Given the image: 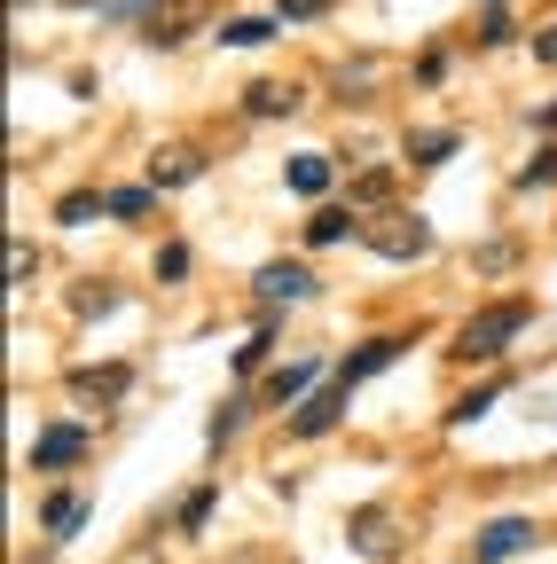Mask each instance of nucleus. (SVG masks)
<instances>
[{
	"label": "nucleus",
	"instance_id": "obj_1",
	"mask_svg": "<svg viewBox=\"0 0 557 564\" xmlns=\"http://www.w3.org/2000/svg\"><path fill=\"white\" fill-rule=\"evenodd\" d=\"M534 322V299H495V306H479L463 329H456V361H503L511 337Z\"/></svg>",
	"mask_w": 557,
	"mask_h": 564
},
{
	"label": "nucleus",
	"instance_id": "obj_2",
	"mask_svg": "<svg viewBox=\"0 0 557 564\" xmlns=\"http://www.w3.org/2000/svg\"><path fill=\"white\" fill-rule=\"evenodd\" d=\"M362 243L377 251V259H425L432 251V220H416V212H369L362 220Z\"/></svg>",
	"mask_w": 557,
	"mask_h": 564
},
{
	"label": "nucleus",
	"instance_id": "obj_3",
	"mask_svg": "<svg viewBox=\"0 0 557 564\" xmlns=\"http://www.w3.org/2000/svg\"><path fill=\"white\" fill-rule=\"evenodd\" d=\"M345 549H354V556H369V564H393V549H400V518H393L385 502L354 510V518H345Z\"/></svg>",
	"mask_w": 557,
	"mask_h": 564
},
{
	"label": "nucleus",
	"instance_id": "obj_4",
	"mask_svg": "<svg viewBox=\"0 0 557 564\" xmlns=\"http://www.w3.org/2000/svg\"><path fill=\"white\" fill-rule=\"evenodd\" d=\"M542 541V525L534 518H486L479 525V541H471V564H503V556H526Z\"/></svg>",
	"mask_w": 557,
	"mask_h": 564
},
{
	"label": "nucleus",
	"instance_id": "obj_5",
	"mask_svg": "<svg viewBox=\"0 0 557 564\" xmlns=\"http://www.w3.org/2000/svg\"><path fill=\"white\" fill-rule=\"evenodd\" d=\"M251 291H259V306H299V299H314V274L299 259H267L251 274Z\"/></svg>",
	"mask_w": 557,
	"mask_h": 564
},
{
	"label": "nucleus",
	"instance_id": "obj_6",
	"mask_svg": "<svg viewBox=\"0 0 557 564\" xmlns=\"http://www.w3.org/2000/svg\"><path fill=\"white\" fill-rule=\"evenodd\" d=\"M345 392H354V384H345V377H330V384H322L314 400H299V415H291V432H299V440H322L330 423L345 415Z\"/></svg>",
	"mask_w": 557,
	"mask_h": 564
},
{
	"label": "nucleus",
	"instance_id": "obj_7",
	"mask_svg": "<svg viewBox=\"0 0 557 564\" xmlns=\"http://www.w3.org/2000/svg\"><path fill=\"white\" fill-rule=\"evenodd\" d=\"M63 463H87V432L79 423H47L32 440V470H63Z\"/></svg>",
	"mask_w": 557,
	"mask_h": 564
},
{
	"label": "nucleus",
	"instance_id": "obj_8",
	"mask_svg": "<svg viewBox=\"0 0 557 564\" xmlns=\"http://www.w3.org/2000/svg\"><path fill=\"white\" fill-rule=\"evenodd\" d=\"M63 384H72V400H87V408H95V400H118V392L133 384V369H126V361H103V369L87 361V369L63 377Z\"/></svg>",
	"mask_w": 557,
	"mask_h": 564
},
{
	"label": "nucleus",
	"instance_id": "obj_9",
	"mask_svg": "<svg viewBox=\"0 0 557 564\" xmlns=\"http://www.w3.org/2000/svg\"><path fill=\"white\" fill-rule=\"evenodd\" d=\"M400 352H408V337H369L362 352H345V361H338V377H345V384H362V377H377V369H393V361H400Z\"/></svg>",
	"mask_w": 557,
	"mask_h": 564
},
{
	"label": "nucleus",
	"instance_id": "obj_10",
	"mask_svg": "<svg viewBox=\"0 0 557 564\" xmlns=\"http://www.w3.org/2000/svg\"><path fill=\"white\" fill-rule=\"evenodd\" d=\"M307 102V87H291V79H259V87H244V110L251 118H291Z\"/></svg>",
	"mask_w": 557,
	"mask_h": 564
},
{
	"label": "nucleus",
	"instance_id": "obj_11",
	"mask_svg": "<svg viewBox=\"0 0 557 564\" xmlns=\"http://www.w3.org/2000/svg\"><path fill=\"white\" fill-rule=\"evenodd\" d=\"M314 392H322V361H291V369H275V377H267V400H275V408L314 400Z\"/></svg>",
	"mask_w": 557,
	"mask_h": 564
},
{
	"label": "nucleus",
	"instance_id": "obj_12",
	"mask_svg": "<svg viewBox=\"0 0 557 564\" xmlns=\"http://www.w3.org/2000/svg\"><path fill=\"white\" fill-rule=\"evenodd\" d=\"M189 24H204V0H173V9H158L142 40H150V47H181V40H189Z\"/></svg>",
	"mask_w": 557,
	"mask_h": 564
},
{
	"label": "nucleus",
	"instance_id": "obj_13",
	"mask_svg": "<svg viewBox=\"0 0 557 564\" xmlns=\"http://www.w3.org/2000/svg\"><path fill=\"white\" fill-rule=\"evenodd\" d=\"M463 150V133L456 126H425V133H408V165H448Z\"/></svg>",
	"mask_w": 557,
	"mask_h": 564
},
{
	"label": "nucleus",
	"instance_id": "obj_14",
	"mask_svg": "<svg viewBox=\"0 0 557 564\" xmlns=\"http://www.w3.org/2000/svg\"><path fill=\"white\" fill-rule=\"evenodd\" d=\"M196 173H204L196 150H158V158H150V181H158V188H181V181H196Z\"/></svg>",
	"mask_w": 557,
	"mask_h": 564
},
{
	"label": "nucleus",
	"instance_id": "obj_15",
	"mask_svg": "<svg viewBox=\"0 0 557 564\" xmlns=\"http://www.w3.org/2000/svg\"><path fill=\"white\" fill-rule=\"evenodd\" d=\"M79 518H87V494H47V502H40V525H47L55 541H63V533H72Z\"/></svg>",
	"mask_w": 557,
	"mask_h": 564
},
{
	"label": "nucleus",
	"instance_id": "obj_16",
	"mask_svg": "<svg viewBox=\"0 0 557 564\" xmlns=\"http://www.w3.org/2000/svg\"><path fill=\"white\" fill-rule=\"evenodd\" d=\"M354 220H362V212H338V204H322L314 220H307V243H314V251H322V243H345V228H354Z\"/></svg>",
	"mask_w": 557,
	"mask_h": 564
},
{
	"label": "nucleus",
	"instance_id": "obj_17",
	"mask_svg": "<svg viewBox=\"0 0 557 564\" xmlns=\"http://www.w3.org/2000/svg\"><path fill=\"white\" fill-rule=\"evenodd\" d=\"M275 40V17H228L221 24V47H267Z\"/></svg>",
	"mask_w": 557,
	"mask_h": 564
},
{
	"label": "nucleus",
	"instance_id": "obj_18",
	"mask_svg": "<svg viewBox=\"0 0 557 564\" xmlns=\"http://www.w3.org/2000/svg\"><path fill=\"white\" fill-rule=\"evenodd\" d=\"M283 181H291L299 196H322V188H330V158H291V165H283Z\"/></svg>",
	"mask_w": 557,
	"mask_h": 564
},
{
	"label": "nucleus",
	"instance_id": "obj_19",
	"mask_svg": "<svg viewBox=\"0 0 557 564\" xmlns=\"http://www.w3.org/2000/svg\"><path fill=\"white\" fill-rule=\"evenodd\" d=\"M95 212H110V204H103L95 188H72V196H63V204H55V220H63V228H87V220H95Z\"/></svg>",
	"mask_w": 557,
	"mask_h": 564
},
{
	"label": "nucleus",
	"instance_id": "obj_20",
	"mask_svg": "<svg viewBox=\"0 0 557 564\" xmlns=\"http://www.w3.org/2000/svg\"><path fill=\"white\" fill-rule=\"evenodd\" d=\"M354 212H393V173H362L354 181Z\"/></svg>",
	"mask_w": 557,
	"mask_h": 564
},
{
	"label": "nucleus",
	"instance_id": "obj_21",
	"mask_svg": "<svg viewBox=\"0 0 557 564\" xmlns=\"http://www.w3.org/2000/svg\"><path fill=\"white\" fill-rule=\"evenodd\" d=\"M213 502H221V486H196L189 502H181V518H173V525H181V533H204V518H213Z\"/></svg>",
	"mask_w": 557,
	"mask_h": 564
},
{
	"label": "nucleus",
	"instance_id": "obj_22",
	"mask_svg": "<svg viewBox=\"0 0 557 564\" xmlns=\"http://www.w3.org/2000/svg\"><path fill=\"white\" fill-rule=\"evenodd\" d=\"M103 204H110V220H142V212H150V188H110Z\"/></svg>",
	"mask_w": 557,
	"mask_h": 564
},
{
	"label": "nucleus",
	"instance_id": "obj_23",
	"mask_svg": "<svg viewBox=\"0 0 557 564\" xmlns=\"http://www.w3.org/2000/svg\"><path fill=\"white\" fill-rule=\"evenodd\" d=\"M110 306H118L110 282H103V291H95V282H87V291H72V314H87V322H95V314H110Z\"/></svg>",
	"mask_w": 557,
	"mask_h": 564
},
{
	"label": "nucleus",
	"instance_id": "obj_24",
	"mask_svg": "<svg viewBox=\"0 0 557 564\" xmlns=\"http://www.w3.org/2000/svg\"><path fill=\"white\" fill-rule=\"evenodd\" d=\"M518 188H557V150H542L534 165H518Z\"/></svg>",
	"mask_w": 557,
	"mask_h": 564
},
{
	"label": "nucleus",
	"instance_id": "obj_25",
	"mask_svg": "<svg viewBox=\"0 0 557 564\" xmlns=\"http://www.w3.org/2000/svg\"><path fill=\"white\" fill-rule=\"evenodd\" d=\"M471 267L479 274H503V267H518V243H486V251H471Z\"/></svg>",
	"mask_w": 557,
	"mask_h": 564
},
{
	"label": "nucleus",
	"instance_id": "obj_26",
	"mask_svg": "<svg viewBox=\"0 0 557 564\" xmlns=\"http://www.w3.org/2000/svg\"><path fill=\"white\" fill-rule=\"evenodd\" d=\"M244 408H251V400H228V408H221V415H213V423H204V440H213V447H221V440H228V432H236V423H244Z\"/></svg>",
	"mask_w": 557,
	"mask_h": 564
},
{
	"label": "nucleus",
	"instance_id": "obj_27",
	"mask_svg": "<svg viewBox=\"0 0 557 564\" xmlns=\"http://www.w3.org/2000/svg\"><path fill=\"white\" fill-rule=\"evenodd\" d=\"M486 408H495V384H486V392H463V400L448 408V423H471V415H486Z\"/></svg>",
	"mask_w": 557,
	"mask_h": 564
},
{
	"label": "nucleus",
	"instance_id": "obj_28",
	"mask_svg": "<svg viewBox=\"0 0 557 564\" xmlns=\"http://www.w3.org/2000/svg\"><path fill=\"white\" fill-rule=\"evenodd\" d=\"M181 274H189V243H165L158 251V282H181Z\"/></svg>",
	"mask_w": 557,
	"mask_h": 564
},
{
	"label": "nucleus",
	"instance_id": "obj_29",
	"mask_svg": "<svg viewBox=\"0 0 557 564\" xmlns=\"http://www.w3.org/2000/svg\"><path fill=\"white\" fill-rule=\"evenodd\" d=\"M267 345H275V337H267V329H259V337H251V345H236V369H244V377H251V369H259V361H267Z\"/></svg>",
	"mask_w": 557,
	"mask_h": 564
},
{
	"label": "nucleus",
	"instance_id": "obj_30",
	"mask_svg": "<svg viewBox=\"0 0 557 564\" xmlns=\"http://www.w3.org/2000/svg\"><path fill=\"white\" fill-rule=\"evenodd\" d=\"M32 267H40L32 243H9V282H32Z\"/></svg>",
	"mask_w": 557,
	"mask_h": 564
},
{
	"label": "nucleus",
	"instance_id": "obj_31",
	"mask_svg": "<svg viewBox=\"0 0 557 564\" xmlns=\"http://www.w3.org/2000/svg\"><path fill=\"white\" fill-rule=\"evenodd\" d=\"M479 40H486V47H503V40H511V17H503V9H486V24H479Z\"/></svg>",
	"mask_w": 557,
	"mask_h": 564
},
{
	"label": "nucleus",
	"instance_id": "obj_32",
	"mask_svg": "<svg viewBox=\"0 0 557 564\" xmlns=\"http://www.w3.org/2000/svg\"><path fill=\"white\" fill-rule=\"evenodd\" d=\"M534 55H542V63H557V24H549V32H534Z\"/></svg>",
	"mask_w": 557,
	"mask_h": 564
},
{
	"label": "nucleus",
	"instance_id": "obj_33",
	"mask_svg": "<svg viewBox=\"0 0 557 564\" xmlns=\"http://www.w3.org/2000/svg\"><path fill=\"white\" fill-rule=\"evenodd\" d=\"M72 9H95V0H72Z\"/></svg>",
	"mask_w": 557,
	"mask_h": 564
},
{
	"label": "nucleus",
	"instance_id": "obj_34",
	"mask_svg": "<svg viewBox=\"0 0 557 564\" xmlns=\"http://www.w3.org/2000/svg\"><path fill=\"white\" fill-rule=\"evenodd\" d=\"M17 9H32V0H17Z\"/></svg>",
	"mask_w": 557,
	"mask_h": 564
}]
</instances>
